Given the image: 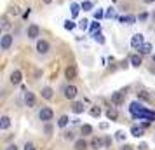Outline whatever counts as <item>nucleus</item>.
Returning a JSON list of instances; mask_svg holds the SVG:
<instances>
[{
	"mask_svg": "<svg viewBox=\"0 0 155 150\" xmlns=\"http://www.w3.org/2000/svg\"><path fill=\"white\" fill-rule=\"evenodd\" d=\"M52 117H54V112H52L49 107H44L42 110L38 112V119H40V121H44V122L52 121Z\"/></svg>",
	"mask_w": 155,
	"mask_h": 150,
	"instance_id": "obj_1",
	"label": "nucleus"
},
{
	"mask_svg": "<svg viewBox=\"0 0 155 150\" xmlns=\"http://www.w3.org/2000/svg\"><path fill=\"white\" fill-rule=\"evenodd\" d=\"M11 45H12V35H9V33L2 35V40H0V47H2L4 51H7Z\"/></svg>",
	"mask_w": 155,
	"mask_h": 150,
	"instance_id": "obj_2",
	"label": "nucleus"
},
{
	"mask_svg": "<svg viewBox=\"0 0 155 150\" xmlns=\"http://www.w3.org/2000/svg\"><path fill=\"white\" fill-rule=\"evenodd\" d=\"M143 44H145V42H143V35H141V33L133 35V38H131V45H133L134 49H140Z\"/></svg>",
	"mask_w": 155,
	"mask_h": 150,
	"instance_id": "obj_3",
	"label": "nucleus"
},
{
	"mask_svg": "<svg viewBox=\"0 0 155 150\" xmlns=\"http://www.w3.org/2000/svg\"><path fill=\"white\" fill-rule=\"evenodd\" d=\"M75 96H77V87H75V86H66V87H64V98L73 100Z\"/></svg>",
	"mask_w": 155,
	"mask_h": 150,
	"instance_id": "obj_4",
	"label": "nucleus"
},
{
	"mask_svg": "<svg viewBox=\"0 0 155 150\" xmlns=\"http://www.w3.org/2000/svg\"><path fill=\"white\" fill-rule=\"evenodd\" d=\"M23 80V73L19 70H14L12 73H11V82L14 84V86H18V84H21Z\"/></svg>",
	"mask_w": 155,
	"mask_h": 150,
	"instance_id": "obj_5",
	"label": "nucleus"
},
{
	"mask_svg": "<svg viewBox=\"0 0 155 150\" xmlns=\"http://www.w3.org/2000/svg\"><path fill=\"white\" fill-rule=\"evenodd\" d=\"M112 103L115 107H120L124 103V93H113L112 94Z\"/></svg>",
	"mask_w": 155,
	"mask_h": 150,
	"instance_id": "obj_6",
	"label": "nucleus"
},
{
	"mask_svg": "<svg viewBox=\"0 0 155 150\" xmlns=\"http://www.w3.org/2000/svg\"><path fill=\"white\" fill-rule=\"evenodd\" d=\"M37 51H38L40 54H45V52L49 51V42H45V40H38V42H37Z\"/></svg>",
	"mask_w": 155,
	"mask_h": 150,
	"instance_id": "obj_7",
	"label": "nucleus"
},
{
	"mask_svg": "<svg viewBox=\"0 0 155 150\" xmlns=\"http://www.w3.org/2000/svg\"><path fill=\"white\" fill-rule=\"evenodd\" d=\"M25 103H26V107H30V108L35 107V94L28 91V93L25 94Z\"/></svg>",
	"mask_w": 155,
	"mask_h": 150,
	"instance_id": "obj_8",
	"label": "nucleus"
},
{
	"mask_svg": "<svg viewBox=\"0 0 155 150\" xmlns=\"http://www.w3.org/2000/svg\"><path fill=\"white\" fill-rule=\"evenodd\" d=\"M38 33H40V30H38L37 25H30L28 26V38H37Z\"/></svg>",
	"mask_w": 155,
	"mask_h": 150,
	"instance_id": "obj_9",
	"label": "nucleus"
},
{
	"mask_svg": "<svg viewBox=\"0 0 155 150\" xmlns=\"http://www.w3.org/2000/svg\"><path fill=\"white\" fill-rule=\"evenodd\" d=\"M64 75H66V79H68V80L75 79V77H77V68H75L73 65H70V66L66 68V72H64Z\"/></svg>",
	"mask_w": 155,
	"mask_h": 150,
	"instance_id": "obj_10",
	"label": "nucleus"
},
{
	"mask_svg": "<svg viewBox=\"0 0 155 150\" xmlns=\"http://www.w3.org/2000/svg\"><path fill=\"white\" fill-rule=\"evenodd\" d=\"M131 114L134 115V117H138V115H140V112L141 110H143V107H141V103H136V101H134V103H131Z\"/></svg>",
	"mask_w": 155,
	"mask_h": 150,
	"instance_id": "obj_11",
	"label": "nucleus"
},
{
	"mask_svg": "<svg viewBox=\"0 0 155 150\" xmlns=\"http://www.w3.org/2000/svg\"><path fill=\"white\" fill-rule=\"evenodd\" d=\"M73 148H75V150H85V148H87V142H85L84 138H80V140H77V142H75Z\"/></svg>",
	"mask_w": 155,
	"mask_h": 150,
	"instance_id": "obj_12",
	"label": "nucleus"
},
{
	"mask_svg": "<svg viewBox=\"0 0 155 150\" xmlns=\"http://www.w3.org/2000/svg\"><path fill=\"white\" fill-rule=\"evenodd\" d=\"M9 126H11V119H9L7 115H4L2 119H0V129H9Z\"/></svg>",
	"mask_w": 155,
	"mask_h": 150,
	"instance_id": "obj_13",
	"label": "nucleus"
},
{
	"mask_svg": "<svg viewBox=\"0 0 155 150\" xmlns=\"http://www.w3.org/2000/svg\"><path fill=\"white\" fill-rule=\"evenodd\" d=\"M54 91L51 89V87H44L42 89V98H45V100H52V96H54Z\"/></svg>",
	"mask_w": 155,
	"mask_h": 150,
	"instance_id": "obj_14",
	"label": "nucleus"
},
{
	"mask_svg": "<svg viewBox=\"0 0 155 150\" xmlns=\"http://www.w3.org/2000/svg\"><path fill=\"white\" fill-rule=\"evenodd\" d=\"M84 103H73V105H71V110H73V112H75V114H82V112H84Z\"/></svg>",
	"mask_w": 155,
	"mask_h": 150,
	"instance_id": "obj_15",
	"label": "nucleus"
},
{
	"mask_svg": "<svg viewBox=\"0 0 155 150\" xmlns=\"http://www.w3.org/2000/svg\"><path fill=\"white\" fill-rule=\"evenodd\" d=\"M131 65L136 66V68L141 66V56H140V54H133V56H131Z\"/></svg>",
	"mask_w": 155,
	"mask_h": 150,
	"instance_id": "obj_16",
	"label": "nucleus"
},
{
	"mask_svg": "<svg viewBox=\"0 0 155 150\" xmlns=\"http://www.w3.org/2000/svg\"><path fill=\"white\" fill-rule=\"evenodd\" d=\"M103 143H105V142H101L99 138H92V142H91V148L98 150V148H101V147H103Z\"/></svg>",
	"mask_w": 155,
	"mask_h": 150,
	"instance_id": "obj_17",
	"label": "nucleus"
},
{
	"mask_svg": "<svg viewBox=\"0 0 155 150\" xmlns=\"http://www.w3.org/2000/svg\"><path fill=\"white\" fill-rule=\"evenodd\" d=\"M106 117H108L110 121H117V117H119V112H117L115 108H110V110L106 112Z\"/></svg>",
	"mask_w": 155,
	"mask_h": 150,
	"instance_id": "obj_18",
	"label": "nucleus"
},
{
	"mask_svg": "<svg viewBox=\"0 0 155 150\" xmlns=\"http://www.w3.org/2000/svg\"><path fill=\"white\" fill-rule=\"evenodd\" d=\"M150 51H152V44H148V42H145V44L140 47V52H141V54H150Z\"/></svg>",
	"mask_w": 155,
	"mask_h": 150,
	"instance_id": "obj_19",
	"label": "nucleus"
},
{
	"mask_svg": "<svg viewBox=\"0 0 155 150\" xmlns=\"http://www.w3.org/2000/svg\"><path fill=\"white\" fill-rule=\"evenodd\" d=\"M70 9H71V16H73V18H77V16H78V11L82 9V5H78V4H75V2H73V4L70 5Z\"/></svg>",
	"mask_w": 155,
	"mask_h": 150,
	"instance_id": "obj_20",
	"label": "nucleus"
},
{
	"mask_svg": "<svg viewBox=\"0 0 155 150\" xmlns=\"http://www.w3.org/2000/svg\"><path fill=\"white\" fill-rule=\"evenodd\" d=\"M131 133H133V136L140 138V136H143V129L138 128V126H133V128H131Z\"/></svg>",
	"mask_w": 155,
	"mask_h": 150,
	"instance_id": "obj_21",
	"label": "nucleus"
},
{
	"mask_svg": "<svg viewBox=\"0 0 155 150\" xmlns=\"http://www.w3.org/2000/svg\"><path fill=\"white\" fill-rule=\"evenodd\" d=\"M80 133H82V135H84V136L91 135V133H92V128H91V126H89V124H84V126L80 128Z\"/></svg>",
	"mask_w": 155,
	"mask_h": 150,
	"instance_id": "obj_22",
	"label": "nucleus"
},
{
	"mask_svg": "<svg viewBox=\"0 0 155 150\" xmlns=\"http://www.w3.org/2000/svg\"><path fill=\"white\" fill-rule=\"evenodd\" d=\"M68 121H70V119H68V115H61V117H59V121H58V126H59V128H64V126L68 124Z\"/></svg>",
	"mask_w": 155,
	"mask_h": 150,
	"instance_id": "obj_23",
	"label": "nucleus"
},
{
	"mask_svg": "<svg viewBox=\"0 0 155 150\" xmlns=\"http://www.w3.org/2000/svg\"><path fill=\"white\" fill-rule=\"evenodd\" d=\"M120 21L127 23V25H134V23H136V18H134V16H126V18H120Z\"/></svg>",
	"mask_w": 155,
	"mask_h": 150,
	"instance_id": "obj_24",
	"label": "nucleus"
},
{
	"mask_svg": "<svg viewBox=\"0 0 155 150\" xmlns=\"http://www.w3.org/2000/svg\"><path fill=\"white\" fill-rule=\"evenodd\" d=\"M92 37H94V40H96V42H99V44H105V37L101 35L99 32H96V33H92Z\"/></svg>",
	"mask_w": 155,
	"mask_h": 150,
	"instance_id": "obj_25",
	"label": "nucleus"
},
{
	"mask_svg": "<svg viewBox=\"0 0 155 150\" xmlns=\"http://www.w3.org/2000/svg\"><path fill=\"white\" fill-rule=\"evenodd\" d=\"M91 115L92 117H99V115H101V108L99 107H92L91 108Z\"/></svg>",
	"mask_w": 155,
	"mask_h": 150,
	"instance_id": "obj_26",
	"label": "nucleus"
},
{
	"mask_svg": "<svg viewBox=\"0 0 155 150\" xmlns=\"http://www.w3.org/2000/svg\"><path fill=\"white\" fill-rule=\"evenodd\" d=\"M80 5H82V9H84V11H91V9H92V2L85 0V2H82V4H80Z\"/></svg>",
	"mask_w": 155,
	"mask_h": 150,
	"instance_id": "obj_27",
	"label": "nucleus"
},
{
	"mask_svg": "<svg viewBox=\"0 0 155 150\" xmlns=\"http://www.w3.org/2000/svg\"><path fill=\"white\" fill-rule=\"evenodd\" d=\"M44 133H45L47 136H51V135H52V126H51L49 122H47V124L44 126Z\"/></svg>",
	"mask_w": 155,
	"mask_h": 150,
	"instance_id": "obj_28",
	"label": "nucleus"
},
{
	"mask_svg": "<svg viewBox=\"0 0 155 150\" xmlns=\"http://www.w3.org/2000/svg\"><path fill=\"white\" fill-rule=\"evenodd\" d=\"M75 26H77V25H75L73 21H70V19H68V21H64V28H66V30H73Z\"/></svg>",
	"mask_w": 155,
	"mask_h": 150,
	"instance_id": "obj_29",
	"label": "nucleus"
},
{
	"mask_svg": "<svg viewBox=\"0 0 155 150\" xmlns=\"http://www.w3.org/2000/svg\"><path fill=\"white\" fill-rule=\"evenodd\" d=\"M99 28H101V25H99V23H92V25H91V32H92V33L99 32Z\"/></svg>",
	"mask_w": 155,
	"mask_h": 150,
	"instance_id": "obj_30",
	"label": "nucleus"
},
{
	"mask_svg": "<svg viewBox=\"0 0 155 150\" xmlns=\"http://www.w3.org/2000/svg\"><path fill=\"white\" fill-rule=\"evenodd\" d=\"M78 26H80L82 30H87V26H89V21H87V19H82V21L78 23Z\"/></svg>",
	"mask_w": 155,
	"mask_h": 150,
	"instance_id": "obj_31",
	"label": "nucleus"
},
{
	"mask_svg": "<svg viewBox=\"0 0 155 150\" xmlns=\"http://www.w3.org/2000/svg\"><path fill=\"white\" fill-rule=\"evenodd\" d=\"M2 28H4V30H9V28H11V25H9L7 18H4V19H2Z\"/></svg>",
	"mask_w": 155,
	"mask_h": 150,
	"instance_id": "obj_32",
	"label": "nucleus"
},
{
	"mask_svg": "<svg viewBox=\"0 0 155 150\" xmlns=\"http://www.w3.org/2000/svg\"><path fill=\"white\" fill-rule=\"evenodd\" d=\"M103 16H105V12H103V11H101V9H98V11H96V12H94V18H96V19H101V18H103Z\"/></svg>",
	"mask_w": 155,
	"mask_h": 150,
	"instance_id": "obj_33",
	"label": "nucleus"
},
{
	"mask_svg": "<svg viewBox=\"0 0 155 150\" xmlns=\"http://www.w3.org/2000/svg\"><path fill=\"white\" fill-rule=\"evenodd\" d=\"M138 96H140L141 100H145V101H148V100H150V96H148V94L145 93V91H141V93H138Z\"/></svg>",
	"mask_w": 155,
	"mask_h": 150,
	"instance_id": "obj_34",
	"label": "nucleus"
},
{
	"mask_svg": "<svg viewBox=\"0 0 155 150\" xmlns=\"http://www.w3.org/2000/svg\"><path fill=\"white\" fill-rule=\"evenodd\" d=\"M138 19H140V21H147V19H148V14H147V12H141V14L138 16Z\"/></svg>",
	"mask_w": 155,
	"mask_h": 150,
	"instance_id": "obj_35",
	"label": "nucleus"
},
{
	"mask_svg": "<svg viewBox=\"0 0 155 150\" xmlns=\"http://www.w3.org/2000/svg\"><path fill=\"white\" fill-rule=\"evenodd\" d=\"M105 18H113V9H112V7H110V9L105 12Z\"/></svg>",
	"mask_w": 155,
	"mask_h": 150,
	"instance_id": "obj_36",
	"label": "nucleus"
},
{
	"mask_svg": "<svg viewBox=\"0 0 155 150\" xmlns=\"http://www.w3.org/2000/svg\"><path fill=\"white\" fill-rule=\"evenodd\" d=\"M25 150H35L33 143H26V145H25Z\"/></svg>",
	"mask_w": 155,
	"mask_h": 150,
	"instance_id": "obj_37",
	"label": "nucleus"
},
{
	"mask_svg": "<svg viewBox=\"0 0 155 150\" xmlns=\"http://www.w3.org/2000/svg\"><path fill=\"white\" fill-rule=\"evenodd\" d=\"M117 138H119V140H124V138H126V135H124L122 131H117Z\"/></svg>",
	"mask_w": 155,
	"mask_h": 150,
	"instance_id": "obj_38",
	"label": "nucleus"
},
{
	"mask_svg": "<svg viewBox=\"0 0 155 150\" xmlns=\"http://www.w3.org/2000/svg\"><path fill=\"white\" fill-rule=\"evenodd\" d=\"M103 142H105V147H110V145H112V140H110V138H105Z\"/></svg>",
	"mask_w": 155,
	"mask_h": 150,
	"instance_id": "obj_39",
	"label": "nucleus"
},
{
	"mask_svg": "<svg viewBox=\"0 0 155 150\" xmlns=\"http://www.w3.org/2000/svg\"><path fill=\"white\" fill-rule=\"evenodd\" d=\"M64 138H66V140H71V138H73V133H66V135H64Z\"/></svg>",
	"mask_w": 155,
	"mask_h": 150,
	"instance_id": "obj_40",
	"label": "nucleus"
},
{
	"mask_svg": "<svg viewBox=\"0 0 155 150\" xmlns=\"http://www.w3.org/2000/svg\"><path fill=\"white\" fill-rule=\"evenodd\" d=\"M5 150H18V147H16V145H9Z\"/></svg>",
	"mask_w": 155,
	"mask_h": 150,
	"instance_id": "obj_41",
	"label": "nucleus"
},
{
	"mask_svg": "<svg viewBox=\"0 0 155 150\" xmlns=\"http://www.w3.org/2000/svg\"><path fill=\"white\" fill-rule=\"evenodd\" d=\"M30 12H31V11H30V9H28V11H26V12H25V14H23V18H25V19H26V18H28V16H30Z\"/></svg>",
	"mask_w": 155,
	"mask_h": 150,
	"instance_id": "obj_42",
	"label": "nucleus"
},
{
	"mask_svg": "<svg viewBox=\"0 0 155 150\" xmlns=\"http://www.w3.org/2000/svg\"><path fill=\"white\" fill-rule=\"evenodd\" d=\"M122 150H133V147H129V145H126V147H124Z\"/></svg>",
	"mask_w": 155,
	"mask_h": 150,
	"instance_id": "obj_43",
	"label": "nucleus"
},
{
	"mask_svg": "<svg viewBox=\"0 0 155 150\" xmlns=\"http://www.w3.org/2000/svg\"><path fill=\"white\" fill-rule=\"evenodd\" d=\"M145 4H152V2H155V0H143Z\"/></svg>",
	"mask_w": 155,
	"mask_h": 150,
	"instance_id": "obj_44",
	"label": "nucleus"
},
{
	"mask_svg": "<svg viewBox=\"0 0 155 150\" xmlns=\"http://www.w3.org/2000/svg\"><path fill=\"white\" fill-rule=\"evenodd\" d=\"M51 2H52V0H44V4H51Z\"/></svg>",
	"mask_w": 155,
	"mask_h": 150,
	"instance_id": "obj_45",
	"label": "nucleus"
},
{
	"mask_svg": "<svg viewBox=\"0 0 155 150\" xmlns=\"http://www.w3.org/2000/svg\"><path fill=\"white\" fill-rule=\"evenodd\" d=\"M153 63H155V54H153Z\"/></svg>",
	"mask_w": 155,
	"mask_h": 150,
	"instance_id": "obj_46",
	"label": "nucleus"
},
{
	"mask_svg": "<svg viewBox=\"0 0 155 150\" xmlns=\"http://www.w3.org/2000/svg\"><path fill=\"white\" fill-rule=\"evenodd\" d=\"M113 2H115V0H113Z\"/></svg>",
	"mask_w": 155,
	"mask_h": 150,
	"instance_id": "obj_47",
	"label": "nucleus"
}]
</instances>
